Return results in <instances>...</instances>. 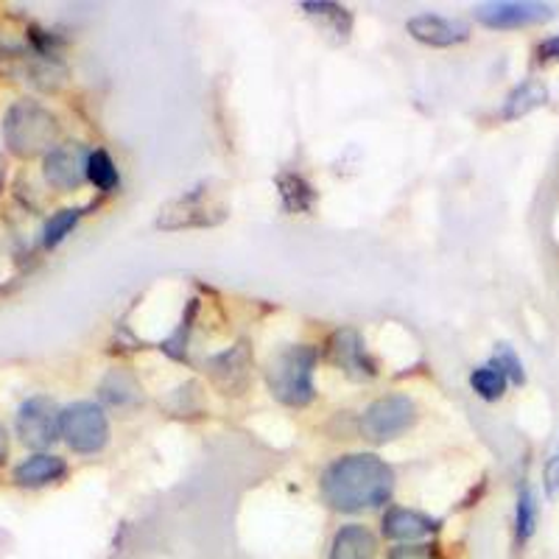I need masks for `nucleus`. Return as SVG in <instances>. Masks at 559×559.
<instances>
[{
    "mask_svg": "<svg viewBox=\"0 0 559 559\" xmlns=\"http://www.w3.org/2000/svg\"><path fill=\"white\" fill-rule=\"evenodd\" d=\"M102 392L109 403H115V406H123V403L138 401L140 397V389H138V383L132 381V376H127V372H118V369H115V372H109V378L104 381Z\"/></svg>",
    "mask_w": 559,
    "mask_h": 559,
    "instance_id": "23",
    "label": "nucleus"
},
{
    "mask_svg": "<svg viewBox=\"0 0 559 559\" xmlns=\"http://www.w3.org/2000/svg\"><path fill=\"white\" fill-rule=\"evenodd\" d=\"M376 534L369 532L367 526L349 523V526L338 528L336 537H333L331 559H376Z\"/></svg>",
    "mask_w": 559,
    "mask_h": 559,
    "instance_id": "15",
    "label": "nucleus"
},
{
    "mask_svg": "<svg viewBox=\"0 0 559 559\" xmlns=\"http://www.w3.org/2000/svg\"><path fill=\"white\" fill-rule=\"evenodd\" d=\"M193 311H197V302H191V308H188V317H182V322H179L177 333H174V336L168 338L166 344H163V349H166L168 356L179 358V361H182V358H185V344H188V331H191Z\"/></svg>",
    "mask_w": 559,
    "mask_h": 559,
    "instance_id": "25",
    "label": "nucleus"
},
{
    "mask_svg": "<svg viewBox=\"0 0 559 559\" xmlns=\"http://www.w3.org/2000/svg\"><path fill=\"white\" fill-rule=\"evenodd\" d=\"M406 32L417 43L431 45V48H451V45H459L471 37V26L467 23L442 17V14H414V17H408Z\"/></svg>",
    "mask_w": 559,
    "mask_h": 559,
    "instance_id": "11",
    "label": "nucleus"
},
{
    "mask_svg": "<svg viewBox=\"0 0 559 559\" xmlns=\"http://www.w3.org/2000/svg\"><path fill=\"white\" fill-rule=\"evenodd\" d=\"M537 57H540V62H559V34L537 45Z\"/></svg>",
    "mask_w": 559,
    "mask_h": 559,
    "instance_id": "28",
    "label": "nucleus"
},
{
    "mask_svg": "<svg viewBox=\"0 0 559 559\" xmlns=\"http://www.w3.org/2000/svg\"><path fill=\"white\" fill-rule=\"evenodd\" d=\"M313 367H317L313 347L308 344L283 347L266 364L269 392L286 406H308L313 401Z\"/></svg>",
    "mask_w": 559,
    "mask_h": 559,
    "instance_id": "2",
    "label": "nucleus"
},
{
    "mask_svg": "<svg viewBox=\"0 0 559 559\" xmlns=\"http://www.w3.org/2000/svg\"><path fill=\"white\" fill-rule=\"evenodd\" d=\"M87 159L90 154L79 143L53 146L51 152L45 154L43 174L59 191H73L87 179Z\"/></svg>",
    "mask_w": 559,
    "mask_h": 559,
    "instance_id": "9",
    "label": "nucleus"
},
{
    "mask_svg": "<svg viewBox=\"0 0 559 559\" xmlns=\"http://www.w3.org/2000/svg\"><path fill=\"white\" fill-rule=\"evenodd\" d=\"M59 433H62V412L51 397L37 394L17 408V437L23 439V445L45 451L57 442Z\"/></svg>",
    "mask_w": 559,
    "mask_h": 559,
    "instance_id": "6",
    "label": "nucleus"
},
{
    "mask_svg": "<svg viewBox=\"0 0 559 559\" xmlns=\"http://www.w3.org/2000/svg\"><path fill=\"white\" fill-rule=\"evenodd\" d=\"M302 12L311 14V17L333 23V32H336L342 39H347L349 28H353V17H349V12L344 7H336V3H324V0L322 3H302Z\"/></svg>",
    "mask_w": 559,
    "mask_h": 559,
    "instance_id": "22",
    "label": "nucleus"
},
{
    "mask_svg": "<svg viewBox=\"0 0 559 559\" xmlns=\"http://www.w3.org/2000/svg\"><path fill=\"white\" fill-rule=\"evenodd\" d=\"M439 532V521L423 515V512H414V509L392 507L383 515V534L389 540L397 543H417L423 537H431Z\"/></svg>",
    "mask_w": 559,
    "mask_h": 559,
    "instance_id": "13",
    "label": "nucleus"
},
{
    "mask_svg": "<svg viewBox=\"0 0 559 559\" xmlns=\"http://www.w3.org/2000/svg\"><path fill=\"white\" fill-rule=\"evenodd\" d=\"M87 179L93 185H96L98 191H104V193L115 191V188L121 185V174H118V168H115L112 157H109L107 152H102V148L90 154V159H87Z\"/></svg>",
    "mask_w": 559,
    "mask_h": 559,
    "instance_id": "20",
    "label": "nucleus"
},
{
    "mask_svg": "<svg viewBox=\"0 0 559 559\" xmlns=\"http://www.w3.org/2000/svg\"><path fill=\"white\" fill-rule=\"evenodd\" d=\"M62 437L76 453H98L109 442V419L102 406L82 401L62 412Z\"/></svg>",
    "mask_w": 559,
    "mask_h": 559,
    "instance_id": "4",
    "label": "nucleus"
},
{
    "mask_svg": "<svg viewBox=\"0 0 559 559\" xmlns=\"http://www.w3.org/2000/svg\"><path fill=\"white\" fill-rule=\"evenodd\" d=\"M557 17V9L537 0H496V3H481L476 7V20L487 28L509 32V28L540 26Z\"/></svg>",
    "mask_w": 559,
    "mask_h": 559,
    "instance_id": "7",
    "label": "nucleus"
},
{
    "mask_svg": "<svg viewBox=\"0 0 559 559\" xmlns=\"http://www.w3.org/2000/svg\"><path fill=\"white\" fill-rule=\"evenodd\" d=\"M207 372L224 394H243L252 378V356H249L247 344H236V347L224 349L218 356L207 361Z\"/></svg>",
    "mask_w": 559,
    "mask_h": 559,
    "instance_id": "10",
    "label": "nucleus"
},
{
    "mask_svg": "<svg viewBox=\"0 0 559 559\" xmlns=\"http://www.w3.org/2000/svg\"><path fill=\"white\" fill-rule=\"evenodd\" d=\"M492 367H498L507 376L509 383H515V386H521V383H526V372H523V364L521 358H518V353L509 344H498L496 347V356H492Z\"/></svg>",
    "mask_w": 559,
    "mask_h": 559,
    "instance_id": "24",
    "label": "nucleus"
},
{
    "mask_svg": "<svg viewBox=\"0 0 559 559\" xmlns=\"http://www.w3.org/2000/svg\"><path fill=\"white\" fill-rule=\"evenodd\" d=\"M394 473L376 453H349L322 473V496L336 512H364L392 498Z\"/></svg>",
    "mask_w": 559,
    "mask_h": 559,
    "instance_id": "1",
    "label": "nucleus"
},
{
    "mask_svg": "<svg viewBox=\"0 0 559 559\" xmlns=\"http://www.w3.org/2000/svg\"><path fill=\"white\" fill-rule=\"evenodd\" d=\"M546 102H548L546 82H540V79H526V82H521L512 93H509L507 102H503L501 115L507 118V121H518V118H523V115L540 109Z\"/></svg>",
    "mask_w": 559,
    "mask_h": 559,
    "instance_id": "16",
    "label": "nucleus"
},
{
    "mask_svg": "<svg viewBox=\"0 0 559 559\" xmlns=\"http://www.w3.org/2000/svg\"><path fill=\"white\" fill-rule=\"evenodd\" d=\"M64 473H68L64 459L53 456V453H34V456H28L26 462H20L14 467V484H20V487H45V484L64 478Z\"/></svg>",
    "mask_w": 559,
    "mask_h": 559,
    "instance_id": "14",
    "label": "nucleus"
},
{
    "mask_svg": "<svg viewBox=\"0 0 559 559\" xmlns=\"http://www.w3.org/2000/svg\"><path fill=\"white\" fill-rule=\"evenodd\" d=\"M331 356L338 367L347 372L349 378L364 381V378H376V364L369 361L367 347H364L361 336H358L353 328H342V331L333 333L331 338Z\"/></svg>",
    "mask_w": 559,
    "mask_h": 559,
    "instance_id": "12",
    "label": "nucleus"
},
{
    "mask_svg": "<svg viewBox=\"0 0 559 559\" xmlns=\"http://www.w3.org/2000/svg\"><path fill=\"white\" fill-rule=\"evenodd\" d=\"M7 453H9L7 433H3V428H0V464H3V459H7Z\"/></svg>",
    "mask_w": 559,
    "mask_h": 559,
    "instance_id": "29",
    "label": "nucleus"
},
{
    "mask_svg": "<svg viewBox=\"0 0 559 559\" xmlns=\"http://www.w3.org/2000/svg\"><path fill=\"white\" fill-rule=\"evenodd\" d=\"M417 419V406L406 394H386L378 397L361 417V433L369 442H389L401 437L403 431L414 426Z\"/></svg>",
    "mask_w": 559,
    "mask_h": 559,
    "instance_id": "5",
    "label": "nucleus"
},
{
    "mask_svg": "<svg viewBox=\"0 0 559 559\" xmlns=\"http://www.w3.org/2000/svg\"><path fill=\"white\" fill-rule=\"evenodd\" d=\"M224 207H213V204H207V199H204V191L202 188H197V191H191L188 197H179L174 199L171 204H166V207L159 210V218H157V227L159 229H188V227H213V224L224 222Z\"/></svg>",
    "mask_w": 559,
    "mask_h": 559,
    "instance_id": "8",
    "label": "nucleus"
},
{
    "mask_svg": "<svg viewBox=\"0 0 559 559\" xmlns=\"http://www.w3.org/2000/svg\"><path fill=\"white\" fill-rule=\"evenodd\" d=\"M537 518H540V509H537V496L528 484H521V492H518V507H515V543L518 548L526 546L528 540L537 532Z\"/></svg>",
    "mask_w": 559,
    "mask_h": 559,
    "instance_id": "18",
    "label": "nucleus"
},
{
    "mask_svg": "<svg viewBox=\"0 0 559 559\" xmlns=\"http://www.w3.org/2000/svg\"><path fill=\"white\" fill-rule=\"evenodd\" d=\"M389 559H439L437 546H428V543H406V546L392 548Z\"/></svg>",
    "mask_w": 559,
    "mask_h": 559,
    "instance_id": "26",
    "label": "nucleus"
},
{
    "mask_svg": "<svg viewBox=\"0 0 559 559\" xmlns=\"http://www.w3.org/2000/svg\"><path fill=\"white\" fill-rule=\"evenodd\" d=\"M79 218H82V210L79 207H64V210H59V213H53L43 229L45 247L48 249L59 247V243H62L70 233H73V227L79 224Z\"/></svg>",
    "mask_w": 559,
    "mask_h": 559,
    "instance_id": "21",
    "label": "nucleus"
},
{
    "mask_svg": "<svg viewBox=\"0 0 559 559\" xmlns=\"http://www.w3.org/2000/svg\"><path fill=\"white\" fill-rule=\"evenodd\" d=\"M59 123L43 104L17 102L9 107L3 118V138H7L9 152L17 157H37L48 154L57 143Z\"/></svg>",
    "mask_w": 559,
    "mask_h": 559,
    "instance_id": "3",
    "label": "nucleus"
},
{
    "mask_svg": "<svg viewBox=\"0 0 559 559\" xmlns=\"http://www.w3.org/2000/svg\"><path fill=\"white\" fill-rule=\"evenodd\" d=\"M543 487H546V496L551 498V501L554 498H559V451L546 462V471H543Z\"/></svg>",
    "mask_w": 559,
    "mask_h": 559,
    "instance_id": "27",
    "label": "nucleus"
},
{
    "mask_svg": "<svg viewBox=\"0 0 559 559\" xmlns=\"http://www.w3.org/2000/svg\"><path fill=\"white\" fill-rule=\"evenodd\" d=\"M277 191L288 213H308L317 202V191L299 174H280Z\"/></svg>",
    "mask_w": 559,
    "mask_h": 559,
    "instance_id": "17",
    "label": "nucleus"
},
{
    "mask_svg": "<svg viewBox=\"0 0 559 559\" xmlns=\"http://www.w3.org/2000/svg\"><path fill=\"white\" fill-rule=\"evenodd\" d=\"M471 386H473V392H476L478 397H481V401L496 403V401H501L503 394H507L509 381H507V376H503L501 369L492 367V364H487V367L473 369V372H471Z\"/></svg>",
    "mask_w": 559,
    "mask_h": 559,
    "instance_id": "19",
    "label": "nucleus"
}]
</instances>
